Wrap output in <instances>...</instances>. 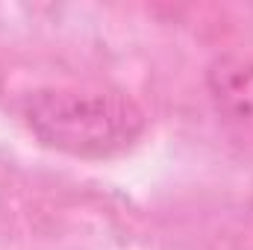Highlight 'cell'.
Listing matches in <instances>:
<instances>
[{"label":"cell","mask_w":253,"mask_h":250,"mask_svg":"<svg viewBox=\"0 0 253 250\" xmlns=\"http://www.w3.org/2000/svg\"><path fill=\"white\" fill-rule=\"evenodd\" d=\"M18 109L44 147L77 159L121 156L147 129L144 109L118 88H36Z\"/></svg>","instance_id":"1"},{"label":"cell","mask_w":253,"mask_h":250,"mask_svg":"<svg viewBox=\"0 0 253 250\" xmlns=\"http://www.w3.org/2000/svg\"><path fill=\"white\" fill-rule=\"evenodd\" d=\"M206 88L215 109L253 129V53H224L206 71Z\"/></svg>","instance_id":"2"}]
</instances>
